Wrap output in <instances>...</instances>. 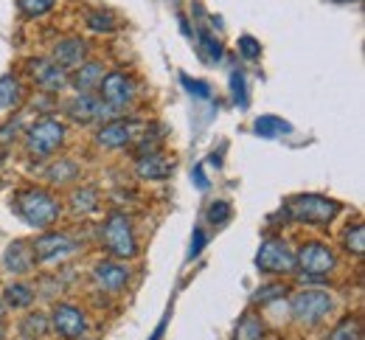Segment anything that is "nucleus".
I'll use <instances>...</instances> for the list:
<instances>
[{"label":"nucleus","instance_id":"obj_18","mask_svg":"<svg viewBox=\"0 0 365 340\" xmlns=\"http://www.w3.org/2000/svg\"><path fill=\"white\" fill-rule=\"evenodd\" d=\"M34 298H37V292L31 290L29 284L17 282V284H9L3 290V306H9V309H29L34 304Z\"/></svg>","mask_w":365,"mask_h":340},{"label":"nucleus","instance_id":"obj_21","mask_svg":"<svg viewBox=\"0 0 365 340\" xmlns=\"http://www.w3.org/2000/svg\"><path fill=\"white\" fill-rule=\"evenodd\" d=\"M326 340H363V324L357 315H346L329 335Z\"/></svg>","mask_w":365,"mask_h":340},{"label":"nucleus","instance_id":"obj_28","mask_svg":"<svg viewBox=\"0 0 365 340\" xmlns=\"http://www.w3.org/2000/svg\"><path fill=\"white\" fill-rule=\"evenodd\" d=\"M287 284H281V282H273V284H264V287H259V290L253 292V304H273L278 298H284L287 295Z\"/></svg>","mask_w":365,"mask_h":340},{"label":"nucleus","instance_id":"obj_10","mask_svg":"<svg viewBox=\"0 0 365 340\" xmlns=\"http://www.w3.org/2000/svg\"><path fill=\"white\" fill-rule=\"evenodd\" d=\"M48 324H51V329L59 338L65 340H79L85 338V332H88V318L73 304H56L53 312H51V318H48Z\"/></svg>","mask_w":365,"mask_h":340},{"label":"nucleus","instance_id":"obj_3","mask_svg":"<svg viewBox=\"0 0 365 340\" xmlns=\"http://www.w3.org/2000/svg\"><path fill=\"white\" fill-rule=\"evenodd\" d=\"M101 242L104 247L115 256V259H135L138 256V239H135V228H133V220L121 211L110 214L101 225Z\"/></svg>","mask_w":365,"mask_h":340},{"label":"nucleus","instance_id":"obj_4","mask_svg":"<svg viewBox=\"0 0 365 340\" xmlns=\"http://www.w3.org/2000/svg\"><path fill=\"white\" fill-rule=\"evenodd\" d=\"M287 214L307 225H329L340 214V202L323 195H295L287 202Z\"/></svg>","mask_w":365,"mask_h":340},{"label":"nucleus","instance_id":"obj_14","mask_svg":"<svg viewBox=\"0 0 365 340\" xmlns=\"http://www.w3.org/2000/svg\"><path fill=\"white\" fill-rule=\"evenodd\" d=\"M133 138H135V127L127 124V121H121V118L107 121L96 133V144L101 146V149H124V146L133 144Z\"/></svg>","mask_w":365,"mask_h":340},{"label":"nucleus","instance_id":"obj_38","mask_svg":"<svg viewBox=\"0 0 365 340\" xmlns=\"http://www.w3.org/2000/svg\"><path fill=\"white\" fill-rule=\"evenodd\" d=\"M331 3H351V0H331Z\"/></svg>","mask_w":365,"mask_h":340},{"label":"nucleus","instance_id":"obj_2","mask_svg":"<svg viewBox=\"0 0 365 340\" xmlns=\"http://www.w3.org/2000/svg\"><path fill=\"white\" fill-rule=\"evenodd\" d=\"M334 267H337V256H334V250L329 244L323 242L301 244L298 253H295V270L301 273V282L304 284L326 282Z\"/></svg>","mask_w":365,"mask_h":340},{"label":"nucleus","instance_id":"obj_13","mask_svg":"<svg viewBox=\"0 0 365 340\" xmlns=\"http://www.w3.org/2000/svg\"><path fill=\"white\" fill-rule=\"evenodd\" d=\"M135 172L140 180H166L175 172V158L163 155V152H149L140 155L135 163Z\"/></svg>","mask_w":365,"mask_h":340},{"label":"nucleus","instance_id":"obj_16","mask_svg":"<svg viewBox=\"0 0 365 340\" xmlns=\"http://www.w3.org/2000/svg\"><path fill=\"white\" fill-rule=\"evenodd\" d=\"M34 250H31V242H23V239H17V242H11L6 247V253H3V264H6V270L9 273H31V267H34Z\"/></svg>","mask_w":365,"mask_h":340},{"label":"nucleus","instance_id":"obj_12","mask_svg":"<svg viewBox=\"0 0 365 340\" xmlns=\"http://www.w3.org/2000/svg\"><path fill=\"white\" fill-rule=\"evenodd\" d=\"M93 282L96 287L104 292H121L130 284V267L115 262V259H107V262H98L93 267Z\"/></svg>","mask_w":365,"mask_h":340},{"label":"nucleus","instance_id":"obj_37","mask_svg":"<svg viewBox=\"0 0 365 340\" xmlns=\"http://www.w3.org/2000/svg\"><path fill=\"white\" fill-rule=\"evenodd\" d=\"M0 340H6V326H3V321H0Z\"/></svg>","mask_w":365,"mask_h":340},{"label":"nucleus","instance_id":"obj_1","mask_svg":"<svg viewBox=\"0 0 365 340\" xmlns=\"http://www.w3.org/2000/svg\"><path fill=\"white\" fill-rule=\"evenodd\" d=\"M11 211L31 228H51L59 220V200L46 189H20L11 197Z\"/></svg>","mask_w":365,"mask_h":340},{"label":"nucleus","instance_id":"obj_30","mask_svg":"<svg viewBox=\"0 0 365 340\" xmlns=\"http://www.w3.org/2000/svg\"><path fill=\"white\" fill-rule=\"evenodd\" d=\"M230 214H233V211H230L228 202H225V200H217V202H211V205H208V214H205V217H208V222H211V225H217V228H220V225H225V222H228Z\"/></svg>","mask_w":365,"mask_h":340},{"label":"nucleus","instance_id":"obj_25","mask_svg":"<svg viewBox=\"0 0 365 340\" xmlns=\"http://www.w3.org/2000/svg\"><path fill=\"white\" fill-rule=\"evenodd\" d=\"M197 40H200V53H202V59H205V62H220V59H222V43H220L211 31L200 29Z\"/></svg>","mask_w":365,"mask_h":340},{"label":"nucleus","instance_id":"obj_36","mask_svg":"<svg viewBox=\"0 0 365 340\" xmlns=\"http://www.w3.org/2000/svg\"><path fill=\"white\" fill-rule=\"evenodd\" d=\"M194 177H197V186H200V189H208V180H205L202 169H197V172H194Z\"/></svg>","mask_w":365,"mask_h":340},{"label":"nucleus","instance_id":"obj_11","mask_svg":"<svg viewBox=\"0 0 365 340\" xmlns=\"http://www.w3.org/2000/svg\"><path fill=\"white\" fill-rule=\"evenodd\" d=\"M29 73L37 82V88H43L46 93H59V91H65L71 85L68 82V71L59 68L53 59H31L29 62Z\"/></svg>","mask_w":365,"mask_h":340},{"label":"nucleus","instance_id":"obj_27","mask_svg":"<svg viewBox=\"0 0 365 340\" xmlns=\"http://www.w3.org/2000/svg\"><path fill=\"white\" fill-rule=\"evenodd\" d=\"M48 329H51V324H48L46 315H29V318H23V324H20V332H23V338L34 340V338H43Z\"/></svg>","mask_w":365,"mask_h":340},{"label":"nucleus","instance_id":"obj_33","mask_svg":"<svg viewBox=\"0 0 365 340\" xmlns=\"http://www.w3.org/2000/svg\"><path fill=\"white\" fill-rule=\"evenodd\" d=\"M239 53H242L245 59H259V56H262V46H259L256 37L245 34V37H239Z\"/></svg>","mask_w":365,"mask_h":340},{"label":"nucleus","instance_id":"obj_35","mask_svg":"<svg viewBox=\"0 0 365 340\" xmlns=\"http://www.w3.org/2000/svg\"><path fill=\"white\" fill-rule=\"evenodd\" d=\"M202 244H205V234H202V228H194V237H191V253H188V259L200 256Z\"/></svg>","mask_w":365,"mask_h":340},{"label":"nucleus","instance_id":"obj_19","mask_svg":"<svg viewBox=\"0 0 365 340\" xmlns=\"http://www.w3.org/2000/svg\"><path fill=\"white\" fill-rule=\"evenodd\" d=\"M233 340H264V321L256 312H245L233 329Z\"/></svg>","mask_w":365,"mask_h":340},{"label":"nucleus","instance_id":"obj_6","mask_svg":"<svg viewBox=\"0 0 365 340\" xmlns=\"http://www.w3.org/2000/svg\"><path fill=\"white\" fill-rule=\"evenodd\" d=\"M256 267L267 276H289L295 273V253L281 237H267L256 253Z\"/></svg>","mask_w":365,"mask_h":340},{"label":"nucleus","instance_id":"obj_5","mask_svg":"<svg viewBox=\"0 0 365 340\" xmlns=\"http://www.w3.org/2000/svg\"><path fill=\"white\" fill-rule=\"evenodd\" d=\"M334 301L331 295L320 287H307V290L295 292L289 301V312L301 326H318L326 321V315L331 312Z\"/></svg>","mask_w":365,"mask_h":340},{"label":"nucleus","instance_id":"obj_9","mask_svg":"<svg viewBox=\"0 0 365 340\" xmlns=\"http://www.w3.org/2000/svg\"><path fill=\"white\" fill-rule=\"evenodd\" d=\"M31 250H34V259H37V262L53 264V262H65L68 256H73V253L79 250V244L73 242L68 234L46 231V234H40V237L31 242Z\"/></svg>","mask_w":365,"mask_h":340},{"label":"nucleus","instance_id":"obj_29","mask_svg":"<svg viewBox=\"0 0 365 340\" xmlns=\"http://www.w3.org/2000/svg\"><path fill=\"white\" fill-rule=\"evenodd\" d=\"M53 6H56V0H17V9L26 17H43Z\"/></svg>","mask_w":365,"mask_h":340},{"label":"nucleus","instance_id":"obj_26","mask_svg":"<svg viewBox=\"0 0 365 340\" xmlns=\"http://www.w3.org/2000/svg\"><path fill=\"white\" fill-rule=\"evenodd\" d=\"M88 26H91L93 31L110 34V31H115V29H118V20H115V14H113V11L96 9V11H91V14H88Z\"/></svg>","mask_w":365,"mask_h":340},{"label":"nucleus","instance_id":"obj_17","mask_svg":"<svg viewBox=\"0 0 365 340\" xmlns=\"http://www.w3.org/2000/svg\"><path fill=\"white\" fill-rule=\"evenodd\" d=\"M104 62H98V59H91V62H82L79 68H76V73L73 76H68V82L79 91V93H93V91H98V85H101V79H104Z\"/></svg>","mask_w":365,"mask_h":340},{"label":"nucleus","instance_id":"obj_7","mask_svg":"<svg viewBox=\"0 0 365 340\" xmlns=\"http://www.w3.org/2000/svg\"><path fill=\"white\" fill-rule=\"evenodd\" d=\"M65 138H68V130H65L62 121H56V118H43V121H37V124L26 133V149H29V155H34V158H48V155H53L59 146L65 144Z\"/></svg>","mask_w":365,"mask_h":340},{"label":"nucleus","instance_id":"obj_23","mask_svg":"<svg viewBox=\"0 0 365 340\" xmlns=\"http://www.w3.org/2000/svg\"><path fill=\"white\" fill-rule=\"evenodd\" d=\"M96 205H98V195L88 189V186H82V189H76L73 195H71V211L76 214V217H85V214H91L96 211Z\"/></svg>","mask_w":365,"mask_h":340},{"label":"nucleus","instance_id":"obj_34","mask_svg":"<svg viewBox=\"0 0 365 340\" xmlns=\"http://www.w3.org/2000/svg\"><path fill=\"white\" fill-rule=\"evenodd\" d=\"M182 85L191 91V96H197V98H208V96H211V88H208L205 82H197V79H188V76H182Z\"/></svg>","mask_w":365,"mask_h":340},{"label":"nucleus","instance_id":"obj_8","mask_svg":"<svg viewBox=\"0 0 365 340\" xmlns=\"http://www.w3.org/2000/svg\"><path fill=\"white\" fill-rule=\"evenodd\" d=\"M135 96H138L135 82H133L124 71H110V73H104V79H101V85H98V98H101L107 107H113L115 113L124 115V110L133 107Z\"/></svg>","mask_w":365,"mask_h":340},{"label":"nucleus","instance_id":"obj_15","mask_svg":"<svg viewBox=\"0 0 365 340\" xmlns=\"http://www.w3.org/2000/svg\"><path fill=\"white\" fill-rule=\"evenodd\" d=\"M85 56H88V43L82 37H65V40H59L53 46V62L59 68H65V71L68 68H79L85 62Z\"/></svg>","mask_w":365,"mask_h":340},{"label":"nucleus","instance_id":"obj_20","mask_svg":"<svg viewBox=\"0 0 365 340\" xmlns=\"http://www.w3.org/2000/svg\"><path fill=\"white\" fill-rule=\"evenodd\" d=\"M23 85L17 76H3L0 79V110H14L23 101Z\"/></svg>","mask_w":365,"mask_h":340},{"label":"nucleus","instance_id":"obj_31","mask_svg":"<svg viewBox=\"0 0 365 340\" xmlns=\"http://www.w3.org/2000/svg\"><path fill=\"white\" fill-rule=\"evenodd\" d=\"M230 93H233V101H236L242 110L247 107V88H245L242 71H233V73H230Z\"/></svg>","mask_w":365,"mask_h":340},{"label":"nucleus","instance_id":"obj_32","mask_svg":"<svg viewBox=\"0 0 365 340\" xmlns=\"http://www.w3.org/2000/svg\"><path fill=\"white\" fill-rule=\"evenodd\" d=\"M53 180H59V183H65V180H73L76 177V166L71 163V160H56L53 163V169L48 172Z\"/></svg>","mask_w":365,"mask_h":340},{"label":"nucleus","instance_id":"obj_24","mask_svg":"<svg viewBox=\"0 0 365 340\" xmlns=\"http://www.w3.org/2000/svg\"><path fill=\"white\" fill-rule=\"evenodd\" d=\"M343 244H346V250H349L351 256L363 259V253H365V228H363V222H354V225H349V228H346V234H343Z\"/></svg>","mask_w":365,"mask_h":340},{"label":"nucleus","instance_id":"obj_22","mask_svg":"<svg viewBox=\"0 0 365 340\" xmlns=\"http://www.w3.org/2000/svg\"><path fill=\"white\" fill-rule=\"evenodd\" d=\"M253 133L262 135V138H278V135L289 133V124L284 118H278V115H262V118H256Z\"/></svg>","mask_w":365,"mask_h":340}]
</instances>
